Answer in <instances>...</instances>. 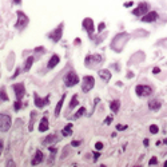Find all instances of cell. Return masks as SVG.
<instances>
[{"label": "cell", "instance_id": "obj_35", "mask_svg": "<svg viewBox=\"0 0 167 167\" xmlns=\"http://www.w3.org/2000/svg\"><path fill=\"white\" fill-rule=\"evenodd\" d=\"M106 27V25H104V23H100V25H99V32L100 31H103V28Z\"/></svg>", "mask_w": 167, "mask_h": 167}, {"label": "cell", "instance_id": "obj_25", "mask_svg": "<svg viewBox=\"0 0 167 167\" xmlns=\"http://www.w3.org/2000/svg\"><path fill=\"white\" fill-rule=\"evenodd\" d=\"M86 112V108H84V107H82V108H80L79 111H78V112H76L75 115H74V118L75 119H78V118H80V116H82V115Z\"/></svg>", "mask_w": 167, "mask_h": 167}, {"label": "cell", "instance_id": "obj_18", "mask_svg": "<svg viewBox=\"0 0 167 167\" xmlns=\"http://www.w3.org/2000/svg\"><path fill=\"white\" fill-rule=\"evenodd\" d=\"M64 98H66V94L62 96V99L58 102V104H56V108H55V116H59V114H60V110H62V107H63V103H64Z\"/></svg>", "mask_w": 167, "mask_h": 167}, {"label": "cell", "instance_id": "obj_23", "mask_svg": "<svg viewBox=\"0 0 167 167\" xmlns=\"http://www.w3.org/2000/svg\"><path fill=\"white\" fill-rule=\"evenodd\" d=\"M78 103H79V102H78V96L74 95V96H72L71 103H70V108H75V107L78 106Z\"/></svg>", "mask_w": 167, "mask_h": 167}, {"label": "cell", "instance_id": "obj_12", "mask_svg": "<svg viewBox=\"0 0 167 167\" xmlns=\"http://www.w3.org/2000/svg\"><path fill=\"white\" fill-rule=\"evenodd\" d=\"M156 19H158V14L155 11H151V12H147L146 15H143L142 21H144V23H152V21H155Z\"/></svg>", "mask_w": 167, "mask_h": 167}, {"label": "cell", "instance_id": "obj_4", "mask_svg": "<svg viewBox=\"0 0 167 167\" xmlns=\"http://www.w3.org/2000/svg\"><path fill=\"white\" fill-rule=\"evenodd\" d=\"M94 86H95V79L92 78V76H84L83 78V82H82V90H83V92H88L90 90H91Z\"/></svg>", "mask_w": 167, "mask_h": 167}, {"label": "cell", "instance_id": "obj_44", "mask_svg": "<svg viewBox=\"0 0 167 167\" xmlns=\"http://www.w3.org/2000/svg\"><path fill=\"white\" fill-rule=\"evenodd\" d=\"M165 166H166V167H167V160H166V162H165Z\"/></svg>", "mask_w": 167, "mask_h": 167}, {"label": "cell", "instance_id": "obj_29", "mask_svg": "<svg viewBox=\"0 0 167 167\" xmlns=\"http://www.w3.org/2000/svg\"><path fill=\"white\" fill-rule=\"evenodd\" d=\"M156 163H158L156 156H152L151 159H150V162H148V165H150V166H154V165H156Z\"/></svg>", "mask_w": 167, "mask_h": 167}, {"label": "cell", "instance_id": "obj_22", "mask_svg": "<svg viewBox=\"0 0 167 167\" xmlns=\"http://www.w3.org/2000/svg\"><path fill=\"white\" fill-rule=\"evenodd\" d=\"M0 102H8V95L4 90H0Z\"/></svg>", "mask_w": 167, "mask_h": 167}, {"label": "cell", "instance_id": "obj_2", "mask_svg": "<svg viewBox=\"0 0 167 167\" xmlns=\"http://www.w3.org/2000/svg\"><path fill=\"white\" fill-rule=\"evenodd\" d=\"M12 126V121L10 115L6 114H0V132H6L11 128Z\"/></svg>", "mask_w": 167, "mask_h": 167}, {"label": "cell", "instance_id": "obj_37", "mask_svg": "<svg viewBox=\"0 0 167 167\" xmlns=\"http://www.w3.org/2000/svg\"><path fill=\"white\" fill-rule=\"evenodd\" d=\"M148 142H150L148 139H144V140H143V144H144V146H148Z\"/></svg>", "mask_w": 167, "mask_h": 167}, {"label": "cell", "instance_id": "obj_14", "mask_svg": "<svg viewBox=\"0 0 167 167\" xmlns=\"http://www.w3.org/2000/svg\"><path fill=\"white\" fill-rule=\"evenodd\" d=\"M43 158H44V155H43V152H42V151H36L35 156H33V158H32V160H31V165H32V166H36V165L42 163Z\"/></svg>", "mask_w": 167, "mask_h": 167}, {"label": "cell", "instance_id": "obj_39", "mask_svg": "<svg viewBox=\"0 0 167 167\" xmlns=\"http://www.w3.org/2000/svg\"><path fill=\"white\" fill-rule=\"evenodd\" d=\"M125 6H126V7H131V6H132V2H127Z\"/></svg>", "mask_w": 167, "mask_h": 167}, {"label": "cell", "instance_id": "obj_7", "mask_svg": "<svg viewBox=\"0 0 167 167\" xmlns=\"http://www.w3.org/2000/svg\"><path fill=\"white\" fill-rule=\"evenodd\" d=\"M150 10V4L147 3H139V6L135 8L134 11H132V14L135 16H142V15H146Z\"/></svg>", "mask_w": 167, "mask_h": 167}, {"label": "cell", "instance_id": "obj_19", "mask_svg": "<svg viewBox=\"0 0 167 167\" xmlns=\"http://www.w3.org/2000/svg\"><path fill=\"white\" fill-rule=\"evenodd\" d=\"M110 107H111V111H112L114 114H116L119 111V107H121V102L119 100H112L110 103Z\"/></svg>", "mask_w": 167, "mask_h": 167}, {"label": "cell", "instance_id": "obj_11", "mask_svg": "<svg viewBox=\"0 0 167 167\" xmlns=\"http://www.w3.org/2000/svg\"><path fill=\"white\" fill-rule=\"evenodd\" d=\"M102 60H103V58H102L100 55H94V56L88 55V56L86 58V66L90 68V66H91V62H92V64H95V63H100Z\"/></svg>", "mask_w": 167, "mask_h": 167}, {"label": "cell", "instance_id": "obj_40", "mask_svg": "<svg viewBox=\"0 0 167 167\" xmlns=\"http://www.w3.org/2000/svg\"><path fill=\"white\" fill-rule=\"evenodd\" d=\"M2 148H3V140H0V155H2Z\"/></svg>", "mask_w": 167, "mask_h": 167}, {"label": "cell", "instance_id": "obj_13", "mask_svg": "<svg viewBox=\"0 0 167 167\" xmlns=\"http://www.w3.org/2000/svg\"><path fill=\"white\" fill-rule=\"evenodd\" d=\"M160 107H162V103L156 99H152L148 102V108L151 111H158V110H160Z\"/></svg>", "mask_w": 167, "mask_h": 167}, {"label": "cell", "instance_id": "obj_27", "mask_svg": "<svg viewBox=\"0 0 167 167\" xmlns=\"http://www.w3.org/2000/svg\"><path fill=\"white\" fill-rule=\"evenodd\" d=\"M35 115H36V112H35V111H33V112H31V122H29V131H31L32 130V126H33V118H35Z\"/></svg>", "mask_w": 167, "mask_h": 167}, {"label": "cell", "instance_id": "obj_5", "mask_svg": "<svg viewBox=\"0 0 167 167\" xmlns=\"http://www.w3.org/2000/svg\"><path fill=\"white\" fill-rule=\"evenodd\" d=\"M28 24V16L24 12L19 11L18 12V21H16V28L18 29H24L25 25Z\"/></svg>", "mask_w": 167, "mask_h": 167}, {"label": "cell", "instance_id": "obj_1", "mask_svg": "<svg viewBox=\"0 0 167 167\" xmlns=\"http://www.w3.org/2000/svg\"><path fill=\"white\" fill-rule=\"evenodd\" d=\"M63 82H64V84H66L67 87H74L75 84L79 83V78H78V75H76L74 71H70V72H67L66 76L63 78Z\"/></svg>", "mask_w": 167, "mask_h": 167}, {"label": "cell", "instance_id": "obj_30", "mask_svg": "<svg viewBox=\"0 0 167 167\" xmlns=\"http://www.w3.org/2000/svg\"><path fill=\"white\" fill-rule=\"evenodd\" d=\"M95 148H96V150H102V148H103V143H102V142H98V143L95 144Z\"/></svg>", "mask_w": 167, "mask_h": 167}, {"label": "cell", "instance_id": "obj_6", "mask_svg": "<svg viewBox=\"0 0 167 167\" xmlns=\"http://www.w3.org/2000/svg\"><path fill=\"white\" fill-rule=\"evenodd\" d=\"M62 32H63V24H59L52 32L48 33V37L50 39H52V42L58 43L59 40H60V37H62Z\"/></svg>", "mask_w": 167, "mask_h": 167}, {"label": "cell", "instance_id": "obj_38", "mask_svg": "<svg viewBox=\"0 0 167 167\" xmlns=\"http://www.w3.org/2000/svg\"><path fill=\"white\" fill-rule=\"evenodd\" d=\"M50 151L52 152V154H55V152H56V148H54V147H50Z\"/></svg>", "mask_w": 167, "mask_h": 167}, {"label": "cell", "instance_id": "obj_21", "mask_svg": "<svg viewBox=\"0 0 167 167\" xmlns=\"http://www.w3.org/2000/svg\"><path fill=\"white\" fill-rule=\"evenodd\" d=\"M32 63H33V58H32V56H31V58H28V59H27V62H25V66H24V71H28L29 68H31Z\"/></svg>", "mask_w": 167, "mask_h": 167}, {"label": "cell", "instance_id": "obj_8", "mask_svg": "<svg viewBox=\"0 0 167 167\" xmlns=\"http://www.w3.org/2000/svg\"><path fill=\"white\" fill-rule=\"evenodd\" d=\"M33 96H35V106H36V107H39V108H43V107H46V106L51 102L50 95H47L46 98H40V96L35 92V94H33Z\"/></svg>", "mask_w": 167, "mask_h": 167}, {"label": "cell", "instance_id": "obj_15", "mask_svg": "<svg viewBox=\"0 0 167 167\" xmlns=\"http://www.w3.org/2000/svg\"><path fill=\"white\" fill-rule=\"evenodd\" d=\"M59 62H60V58H59L58 55H52L51 59H50V62H48V64H47V68H48V70H52Z\"/></svg>", "mask_w": 167, "mask_h": 167}, {"label": "cell", "instance_id": "obj_42", "mask_svg": "<svg viewBox=\"0 0 167 167\" xmlns=\"http://www.w3.org/2000/svg\"><path fill=\"white\" fill-rule=\"evenodd\" d=\"M99 155H100L99 152H95V159H98V158H99Z\"/></svg>", "mask_w": 167, "mask_h": 167}, {"label": "cell", "instance_id": "obj_17", "mask_svg": "<svg viewBox=\"0 0 167 167\" xmlns=\"http://www.w3.org/2000/svg\"><path fill=\"white\" fill-rule=\"evenodd\" d=\"M48 119H47L46 116L44 118H43L42 119V121H40V125H39V131H47V130H48Z\"/></svg>", "mask_w": 167, "mask_h": 167}, {"label": "cell", "instance_id": "obj_43", "mask_svg": "<svg viewBox=\"0 0 167 167\" xmlns=\"http://www.w3.org/2000/svg\"><path fill=\"white\" fill-rule=\"evenodd\" d=\"M14 2H15L16 4H21V0H14Z\"/></svg>", "mask_w": 167, "mask_h": 167}, {"label": "cell", "instance_id": "obj_10", "mask_svg": "<svg viewBox=\"0 0 167 167\" xmlns=\"http://www.w3.org/2000/svg\"><path fill=\"white\" fill-rule=\"evenodd\" d=\"M83 27L86 28V31L88 32L90 37L92 39V33H94V21H92V19L86 18V19L83 20Z\"/></svg>", "mask_w": 167, "mask_h": 167}, {"label": "cell", "instance_id": "obj_28", "mask_svg": "<svg viewBox=\"0 0 167 167\" xmlns=\"http://www.w3.org/2000/svg\"><path fill=\"white\" fill-rule=\"evenodd\" d=\"M14 107H15V111H19V110L21 108V100H18V99H16Z\"/></svg>", "mask_w": 167, "mask_h": 167}, {"label": "cell", "instance_id": "obj_3", "mask_svg": "<svg viewBox=\"0 0 167 167\" xmlns=\"http://www.w3.org/2000/svg\"><path fill=\"white\" fill-rule=\"evenodd\" d=\"M135 91H136V95L138 96H150L152 94V87L151 86H147V84H139V86H136V88H135Z\"/></svg>", "mask_w": 167, "mask_h": 167}, {"label": "cell", "instance_id": "obj_31", "mask_svg": "<svg viewBox=\"0 0 167 167\" xmlns=\"http://www.w3.org/2000/svg\"><path fill=\"white\" fill-rule=\"evenodd\" d=\"M126 128H127L126 125H125V126H123V125H118V126H116V130H119V131H121V130H126Z\"/></svg>", "mask_w": 167, "mask_h": 167}, {"label": "cell", "instance_id": "obj_32", "mask_svg": "<svg viewBox=\"0 0 167 167\" xmlns=\"http://www.w3.org/2000/svg\"><path fill=\"white\" fill-rule=\"evenodd\" d=\"M71 144H72L74 147H78V146H80V140H74V142H72Z\"/></svg>", "mask_w": 167, "mask_h": 167}, {"label": "cell", "instance_id": "obj_41", "mask_svg": "<svg viewBox=\"0 0 167 167\" xmlns=\"http://www.w3.org/2000/svg\"><path fill=\"white\" fill-rule=\"evenodd\" d=\"M7 165H8V166H15V163H14V162H12V160H10Z\"/></svg>", "mask_w": 167, "mask_h": 167}, {"label": "cell", "instance_id": "obj_26", "mask_svg": "<svg viewBox=\"0 0 167 167\" xmlns=\"http://www.w3.org/2000/svg\"><path fill=\"white\" fill-rule=\"evenodd\" d=\"M150 132L151 134H156V132H159V128H158L156 125H151L150 126Z\"/></svg>", "mask_w": 167, "mask_h": 167}, {"label": "cell", "instance_id": "obj_36", "mask_svg": "<svg viewBox=\"0 0 167 167\" xmlns=\"http://www.w3.org/2000/svg\"><path fill=\"white\" fill-rule=\"evenodd\" d=\"M159 72H160L159 68H154V70H152V74H159Z\"/></svg>", "mask_w": 167, "mask_h": 167}, {"label": "cell", "instance_id": "obj_34", "mask_svg": "<svg viewBox=\"0 0 167 167\" xmlns=\"http://www.w3.org/2000/svg\"><path fill=\"white\" fill-rule=\"evenodd\" d=\"M19 72H20V70H19V68H18V70H16V71H15V74H14V76H12V79H15V78H16V76H18V75H19Z\"/></svg>", "mask_w": 167, "mask_h": 167}, {"label": "cell", "instance_id": "obj_9", "mask_svg": "<svg viewBox=\"0 0 167 167\" xmlns=\"http://www.w3.org/2000/svg\"><path fill=\"white\" fill-rule=\"evenodd\" d=\"M12 88H14L15 91V95H16V99L18 100H21L25 94V88H24V84L23 83H18V84H14L12 86Z\"/></svg>", "mask_w": 167, "mask_h": 167}, {"label": "cell", "instance_id": "obj_24", "mask_svg": "<svg viewBox=\"0 0 167 167\" xmlns=\"http://www.w3.org/2000/svg\"><path fill=\"white\" fill-rule=\"evenodd\" d=\"M54 140H56V136H55V135H50V136H47V138L44 139V142H43V143H44V144H50V143H52Z\"/></svg>", "mask_w": 167, "mask_h": 167}, {"label": "cell", "instance_id": "obj_45", "mask_svg": "<svg viewBox=\"0 0 167 167\" xmlns=\"http://www.w3.org/2000/svg\"><path fill=\"white\" fill-rule=\"evenodd\" d=\"M165 143H166V144H167V139H166V140H165Z\"/></svg>", "mask_w": 167, "mask_h": 167}, {"label": "cell", "instance_id": "obj_20", "mask_svg": "<svg viewBox=\"0 0 167 167\" xmlns=\"http://www.w3.org/2000/svg\"><path fill=\"white\" fill-rule=\"evenodd\" d=\"M62 134H63V136H68V135L72 134V125H71V123H68V125L63 128Z\"/></svg>", "mask_w": 167, "mask_h": 167}, {"label": "cell", "instance_id": "obj_33", "mask_svg": "<svg viewBox=\"0 0 167 167\" xmlns=\"http://www.w3.org/2000/svg\"><path fill=\"white\" fill-rule=\"evenodd\" d=\"M111 122H112V116H107V119H106V125H110Z\"/></svg>", "mask_w": 167, "mask_h": 167}, {"label": "cell", "instance_id": "obj_16", "mask_svg": "<svg viewBox=\"0 0 167 167\" xmlns=\"http://www.w3.org/2000/svg\"><path fill=\"white\" fill-rule=\"evenodd\" d=\"M99 76L102 78V80H104V82H108L111 79V72L108 70H100L99 71Z\"/></svg>", "mask_w": 167, "mask_h": 167}]
</instances>
